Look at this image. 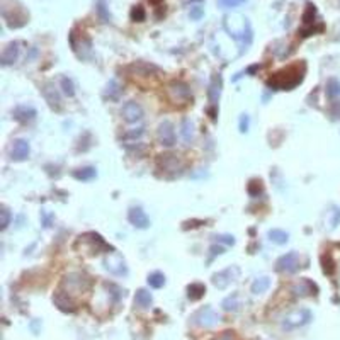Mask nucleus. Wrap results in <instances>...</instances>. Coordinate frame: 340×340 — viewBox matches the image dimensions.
Masks as SVG:
<instances>
[{"label": "nucleus", "instance_id": "nucleus-1", "mask_svg": "<svg viewBox=\"0 0 340 340\" xmlns=\"http://www.w3.org/2000/svg\"><path fill=\"white\" fill-rule=\"evenodd\" d=\"M89 288H91V279L87 276L80 272H70L60 282L53 296V303L62 311L73 313L78 306V299L89 291Z\"/></svg>", "mask_w": 340, "mask_h": 340}, {"label": "nucleus", "instance_id": "nucleus-2", "mask_svg": "<svg viewBox=\"0 0 340 340\" xmlns=\"http://www.w3.org/2000/svg\"><path fill=\"white\" fill-rule=\"evenodd\" d=\"M306 72L305 63H294V65H289L288 68L279 70L278 73L271 77L267 80V85L274 91H291L296 85L303 82Z\"/></svg>", "mask_w": 340, "mask_h": 340}, {"label": "nucleus", "instance_id": "nucleus-3", "mask_svg": "<svg viewBox=\"0 0 340 340\" xmlns=\"http://www.w3.org/2000/svg\"><path fill=\"white\" fill-rule=\"evenodd\" d=\"M225 29L240 45V55L245 53L247 49H248V46L252 45V39H253V31H252V26H250L248 19H242V24H240L238 29L233 28V26H228V24H225Z\"/></svg>", "mask_w": 340, "mask_h": 340}, {"label": "nucleus", "instance_id": "nucleus-4", "mask_svg": "<svg viewBox=\"0 0 340 340\" xmlns=\"http://www.w3.org/2000/svg\"><path fill=\"white\" fill-rule=\"evenodd\" d=\"M2 15H4V19L7 21V26L12 29L22 28V26H26V22H28V14L24 12L22 5L15 4V2L2 5Z\"/></svg>", "mask_w": 340, "mask_h": 340}, {"label": "nucleus", "instance_id": "nucleus-5", "mask_svg": "<svg viewBox=\"0 0 340 340\" xmlns=\"http://www.w3.org/2000/svg\"><path fill=\"white\" fill-rule=\"evenodd\" d=\"M167 97H169V101L172 102V104L184 106L192 99V94L187 83L181 82V80H174V82H170L169 87H167Z\"/></svg>", "mask_w": 340, "mask_h": 340}, {"label": "nucleus", "instance_id": "nucleus-6", "mask_svg": "<svg viewBox=\"0 0 340 340\" xmlns=\"http://www.w3.org/2000/svg\"><path fill=\"white\" fill-rule=\"evenodd\" d=\"M323 29H325V26L320 21H316V7L313 4H308L305 14H303V28L299 29V34L306 38V36H311L315 32H322Z\"/></svg>", "mask_w": 340, "mask_h": 340}, {"label": "nucleus", "instance_id": "nucleus-7", "mask_svg": "<svg viewBox=\"0 0 340 340\" xmlns=\"http://www.w3.org/2000/svg\"><path fill=\"white\" fill-rule=\"evenodd\" d=\"M70 46H72L73 53L78 56L80 60H91L92 58V43L87 36L77 34V31H72L68 36Z\"/></svg>", "mask_w": 340, "mask_h": 340}, {"label": "nucleus", "instance_id": "nucleus-8", "mask_svg": "<svg viewBox=\"0 0 340 340\" xmlns=\"http://www.w3.org/2000/svg\"><path fill=\"white\" fill-rule=\"evenodd\" d=\"M219 320H221L219 313L215 311L211 306H202L191 316V322L201 328H213L215 325H218Z\"/></svg>", "mask_w": 340, "mask_h": 340}, {"label": "nucleus", "instance_id": "nucleus-9", "mask_svg": "<svg viewBox=\"0 0 340 340\" xmlns=\"http://www.w3.org/2000/svg\"><path fill=\"white\" fill-rule=\"evenodd\" d=\"M311 320H313V315L309 309H305V308L293 309L291 313H288V315L284 316V320H282V326H284L286 330L298 328V326L308 325Z\"/></svg>", "mask_w": 340, "mask_h": 340}, {"label": "nucleus", "instance_id": "nucleus-10", "mask_svg": "<svg viewBox=\"0 0 340 340\" xmlns=\"http://www.w3.org/2000/svg\"><path fill=\"white\" fill-rule=\"evenodd\" d=\"M158 167L160 170H163L165 174H169L170 177H177V175L182 174V169H184V163L179 158L177 155H160L158 158Z\"/></svg>", "mask_w": 340, "mask_h": 340}, {"label": "nucleus", "instance_id": "nucleus-11", "mask_svg": "<svg viewBox=\"0 0 340 340\" xmlns=\"http://www.w3.org/2000/svg\"><path fill=\"white\" fill-rule=\"evenodd\" d=\"M238 267L236 265H232V267H226L225 271H219L213 276V286L218 289H226L232 282H235L238 279Z\"/></svg>", "mask_w": 340, "mask_h": 340}, {"label": "nucleus", "instance_id": "nucleus-12", "mask_svg": "<svg viewBox=\"0 0 340 340\" xmlns=\"http://www.w3.org/2000/svg\"><path fill=\"white\" fill-rule=\"evenodd\" d=\"M299 269V255L296 252H288L282 257L278 259L276 262V271L286 272V274H293Z\"/></svg>", "mask_w": 340, "mask_h": 340}, {"label": "nucleus", "instance_id": "nucleus-13", "mask_svg": "<svg viewBox=\"0 0 340 340\" xmlns=\"http://www.w3.org/2000/svg\"><path fill=\"white\" fill-rule=\"evenodd\" d=\"M221 87H223V78L221 75H215L211 78V83H209V89H208V97H209V104H211V119L216 121V111L215 108L218 106V101H219V95H221Z\"/></svg>", "mask_w": 340, "mask_h": 340}, {"label": "nucleus", "instance_id": "nucleus-14", "mask_svg": "<svg viewBox=\"0 0 340 340\" xmlns=\"http://www.w3.org/2000/svg\"><path fill=\"white\" fill-rule=\"evenodd\" d=\"M121 116H123V119H124L126 123L133 124V123H139V121H141L143 116H145V112H143V108L138 104V102L128 101L124 106H123Z\"/></svg>", "mask_w": 340, "mask_h": 340}, {"label": "nucleus", "instance_id": "nucleus-15", "mask_svg": "<svg viewBox=\"0 0 340 340\" xmlns=\"http://www.w3.org/2000/svg\"><path fill=\"white\" fill-rule=\"evenodd\" d=\"M104 267L106 271H109L114 276H126L128 274V267H126L124 259L119 255V253H112L104 259Z\"/></svg>", "mask_w": 340, "mask_h": 340}, {"label": "nucleus", "instance_id": "nucleus-16", "mask_svg": "<svg viewBox=\"0 0 340 340\" xmlns=\"http://www.w3.org/2000/svg\"><path fill=\"white\" fill-rule=\"evenodd\" d=\"M291 293L296 298H306V296L318 294V286L309 279H299L296 284L291 286Z\"/></svg>", "mask_w": 340, "mask_h": 340}, {"label": "nucleus", "instance_id": "nucleus-17", "mask_svg": "<svg viewBox=\"0 0 340 340\" xmlns=\"http://www.w3.org/2000/svg\"><path fill=\"white\" fill-rule=\"evenodd\" d=\"M156 138H158V143L162 146H170L175 145V131H174V126L170 121H163L162 124L158 126V133H156Z\"/></svg>", "mask_w": 340, "mask_h": 340}, {"label": "nucleus", "instance_id": "nucleus-18", "mask_svg": "<svg viewBox=\"0 0 340 340\" xmlns=\"http://www.w3.org/2000/svg\"><path fill=\"white\" fill-rule=\"evenodd\" d=\"M29 153H31L29 143L26 141V139H15L14 145L11 146L9 155H11V158L14 160V162H24V160L29 158Z\"/></svg>", "mask_w": 340, "mask_h": 340}, {"label": "nucleus", "instance_id": "nucleus-19", "mask_svg": "<svg viewBox=\"0 0 340 340\" xmlns=\"http://www.w3.org/2000/svg\"><path fill=\"white\" fill-rule=\"evenodd\" d=\"M43 97L46 99V102L49 104V108L60 111L62 109V97H60V92L56 91V87L53 83H45L43 85Z\"/></svg>", "mask_w": 340, "mask_h": 340}, {"label": "nucleus", "instance_id": "nucleus-20", "mask_svg": "<svg viewBox=\"0 0 340 340\" xmlns=\"http://www.w3.org/2000/svg\"><path fill=\"white\" fill-rule=\"evenodd\" d=\"M128 219L135 228H139V230H146L150 226V219L146 216V213L143 211L141 208L135 206L128 211Z\"/></svg>", "mask_w": 340, "mask_h": 340}, {"label": "nucleus", "instance_id": "nucleus-21", "mask_svg": "<svg viewBox=\"0 0 340 340\" xmlns=\"http://www.w3.org/2000/svg\"><path fill=\"white\" fill-rule=\"evenodd\" d=\"M19 51H21L19 43H9L4 48V51H2V55H0V63L4 66H9V65H12V63H15L19 58Z\"/></svg>", "mask_w": 340, "mask_h": 340}, {"label": "nucleus", "instance_id": "nucleus-22", "mask_svg": "<svg viewBox=\"0 0 340 340\" xmlns=\"http://www.w3.org/2000/svg\"><path fill=\"white\" fill-rule=\"evenodd\" d=\"M14 119L19 123H31L32 119L36 118V109L31 108V106H17L14 109Z\"/></svg>", "mask_w": 340, "mask_h": 340}, {"label": "nucleus", "instance_id": "nucleus-23", "mask_svg": "<svg viewBox=\"0 0 340 340\" xmlns=\"http://www.w3.org/2000/svg\"><path fill=\"white\" fill-rule=\"evenodd\" d=\"M152 303H153V296H152V293H150L148 289H138V291H136L135 305L138 306V308L146 309V308L152 306Z\"/></svg>", "mask_w": 340, "mask_h": 340}, {"label": "nucleus", "instance_id": "nucleus-24", "mask_svg": "<svg viewBox=\"0 0 340 340\" xmlns=\"http://www.w3.org/2000/svg\"><path fill=\"white\" fill-rule=\"evenodd\" d=\"M221 306H223V309H225V311H228V313L238 311V309L242 308V299H240V294H238V293H233V294H230L228 298L223 299Z\"/></svg>", "mask_w": 340, "mask_h": 340}, {"label": "nucleus", "instance_id": "nucleus-25", "mask_svg": "<svg viewBox=\"0 0 340 340\" xmlns=\"http://www.w3.org/2000/svg\"><path fill=\"white\" fill-rule=\"evenodd\" d=\"M181 136L184 139L185 145H191L192 138H194V123L189 118H184L181 123Z\"/></svg>", "mask_w": 340, "mask_h": 340}, {"label": "nucleus", "instance_id": "nucleus-26", "mask_svg": "<svg viewBox=\"0 0 340 340\" xmlns=\"http://www.w3.org/2000/svg\"><path fill=\"white\" fill-rule=\"evenodd\" d=\"M121 87H119V83L116 80H109L108 85L104 89V97L109 99V101H119L121 97Z\"/></svg>", "mask_w": 340, "mask_h": 340}, {"label": "nucleus", "instance_id": "nucleus-27", "mask_svg": "<svg viewBox=\"0 0 340 340\" xmlns=\"http://www.w3.org/2000/svg\"><path fill=\"white\" fill-rule=\"evenodd\" d=\"M97 175V170L94 167H82V169L73 170V177L77 181H92Z\"/></svg>", "mask_w": 340, "mask_h": 340}, {"label": "nucleus", "instance_id": "nucleus-28", "mask_svg": "<svg viewBox=\"0 0 340 340\" xmlns=\"http://www.w3.org/2000/svg\"><path fill=\"white\" fill-rule=\"evenodd\" d=\"M269 240H271L272 243H276V245H284V243L289 242V233L284 232V230H271V232L267 233Z\"/></svg>", "mask_w": 340, "mask_h": 340}, {"label": "nucleus", "instance_id": "nucleus-29", "mask_svg": "<svg viewBox=\"0 0 340 340\" xmlns=\"http://www.w3.org/2000/svg\"><path fill=\"white\" fill-rule=\"evenodd\" d=\"M204 294H206V286L201 284V282H192L187 288V296L191 301H198V299H201Z\"/></svg>", "mask_w": 340, "mask_h": 340}, {"label": "nucleus", "instance_id": "nucleus-30", "mask_svg": "<svg viewBox=\"0 0 340 340\" xmlns=\"http://www.w3.org/2000/svg\"><path fill=\"white\" fill-rule=\"evenodd\" d=\"M269 288H271V279H269L267 276H262V278H259V279L253 281L252 293H253V294H262V293H265Z\"/></svg>", "mask_w": 340, "mask_h": 340}, {"label": "nucleus", "instance_id": "nucleus-31", "mask_svg": "<svg viewBox=\"0 0 340 340\" xmlns=\"http://www.w3.org/2000/svg\"><path fill=\"white\" fill-rule=\"evenodd\" d=\"M326 95L330 99H337L340 97V80L337 78H328L326 80Z\"/></svg>", "mask_w": 340, "mask_h": 340}, {"label": "nucleus", "instance_id": "nucleus-32", "mask_svg": "<svg viewBox=\"0 0 340 340\" xmlns=\"http://www.w3.org/2000/svg\"><path fill=\"white\" fill-rule=\"evenodd\" d=\"M148 284L150 288L153 289H160L163 284H165V276L162 274V272H152V274H148Z\"/></svg>", "mask_w": 340, "mask_h": 340}, {"label": "nucleus", "instance_id": "nucleus-33", "mask_svg": "<svg viewBox=\"0 0 340 340\" xmlns=\"http://www.w3.org/2000/svg\"><path fill=\"white\" fill-rule=\"evenodd\" d=\"M11 219H12L11 211H9L5 206H2V208H0V230H2V232L7 230V226L11 225Z\"/></svg>", "mask_w": 340, "mask_h": 340}, {"label": "nucleus", "instance_id": "nucleus-34", "mask_svg": "<svg viewBox=\"0 0 340 340\" xmlns=\"http://www.w3.org/2000/svg\"><path fill=\"white\" fill-rule=\"evenodd\" d=\"M62 89L68 97L75 95V85H73L72 78H68V77H62Z\"/></svg>", "mask_w": 340, "mask_h": 340}, {"label": "nucleus", "instance_id": "nucleus-35", "mask_svg": "<svg viewBox=\"0 0 340 340\" xmlns=\"http://www.w3.org/2000/svg\"><path fill=\"white\" fill-rule=\"evenodd\" d=\"M97 14L102 19V22H111V15H109L108 7H106V0H99L97 2Z\"/></svg>", "mask_w": 340, "mask_h": 340}, {"label": "nucleus", "instance_id": "nucleus-36", "mask_svg": "<svg viewBox=\"0 0 340 340\" xmlns=\"http://www.w3.org/2000/svg\"><path fill=\"white\" fill-rule=\"evenodd\" d=\"M106 288H108V294L109 296H111V298H112V301H114V303H118L119 301V299H121V289H119L118 288V286H116V284H112V282H106Z\"/></svg>", "mask_w": 340, "mask_h": 340}, {"label": "nucleus", "instance_id": "nucleus-37", "mask_svg": "<svg viewBox=\"0 0 340 340\" xmlns=\"http://www.w3.org/2000/svg\"><path fill=\"white\" fill-rule=\"evenodd\" d=\"M247 0H216V4H218V7L221 9H235L238 7V5L245 4Z\"/></svg>", "mask_w": 340, "mask_h": 340}, {"label": "nucleus", "instance_id": "nucleus-38", "mask_svg": "<svg viewBox=\"0 0 340 340\" xmlns=\"http://www.w3.org/2000/svg\"><path fill=\"white\" fill-rule=\"evenodd\" d=\"M145 17H146V14H145V9L141 7V5H135L133 7V11H131V19L135 22H141V21H145Z\"/></svg>", "mask_w": 340, "mask_h": 340}, {"label": "nucleus", "instance_id": "nucleus-39", "mask_svg": "<svg viewBox=\"0 0 340 340\" xmlns=\"http://www.w3.org/2000/svg\"><path fill=\"white\" fill-rule=\"evenodd\" d=\"M189 15H191L192 21H199V19L204 15V9H202L201 5H194V7H191V12H189Z\"/></svg>", "mask_w": 340, "mask_h": 340}, {"label": "nucleus", "instance_id": "nucleus-40", "mask_svg": "<svg viewBox=\"0 0 340 340\" xmlns=\"http://www.w3.org/2000/svg\"><path fill=\"white\" fill-rule=\"evenodd\" d=\"M248 192H250V196H259V192H262V182L252 181L248 184Z\"/></svg>", "mask_w": 340, "mask_h": 340}, {"label": "nucleus", "instance_id": "nucleus-41", "mask_svg": "<svg viewBox=\"0 0 340 340\" xmlns=\"http://www.w3.org/2000/svg\"><path fill=\"white\" fill-rule=\"evenodd\" d=\"M209 340H238V337H236V333L232 332V330H226V332H223L221 335L213 337V339H209Z\"/></svg>", "mask_w": 340, "mask_h": 340}, {"label": "nucleus", "instance_id": "nucleus-42", "mask_svg": "<svg viewBox=\"0 0 340 340\" xmlns=\"http://www.w3.org/2000/svg\"><path fill=\"white\" fill-rule=\"evenodd\" d=\"M141 135H143V128L128 129V131L124 133V139H138Z\"/></svg>", "mask_w": 340, "mask_h": 340}, {"label": "nucleus", "instance_id": "nucleus-43", "mask_svg": "<svg viewBox=\"0 0 340 340\" xmlns=\"http://www.w3.org/2000/svg\"><path fill=\"white\" fill-rule=\"evenodd\" d=\"M322 264H323V272H325V274H333V271H335V267H333V261H332V257H328V262H326V259L323 257V259H322Z\"/></svg>", "mask_w": 340, "mask_h": 340}, {"label": "nucleus", "instance_id": "nucleus-44", "mask_svg": "<svg viewBox=\"0 0 340 340\" xmlns=\"http://www.w3.org/2000/svg\"><path fill=\"white\" fill-rule=\"evenodd\" d=\"M248 124H250L248 114H242V116H240V133H247V131H248Z\"/></svg>", "mask_w": 340, "mask_h": 340}, {"label": "nucleus", "instance_id": "nucleus-45", "mask_svg": "<svg viewBox=\"0 0 340 340\" xmlns=\"http://www.w3.org/2000/svg\"><path fill=\"white\" fill-rule=\"evenodd\" d=\"M215 240H216V242L226 243V245H233V243H235V238H233L232 235H216Z\"/></svg>", "mask_w": 340, "mask_h": 340}, {"label": "nucleus", "instance_id": "nucleus-46", "mask_svg": "<svg viewBox=\"0 0 340 340\" xmlns=\"http://www.w3.org/2000/svg\"><path fill=\"white\" fill-rule=\"evenodd\" d=\"M340 223V209H333V219H332V228H335Z\"/></svg>", "mask_w": 340, "mask_h": 340}, {"label": "nucleus", "instance_id": "nucleus-47", "mask_svg": "<svg viewBox=\"0 0 340 340\" xmlns=\"http://www.w3.org/2000/svg\"><path fill=\"white\" fill-rule=\"evenodd\" d=\"M225 252V248L223 247H218V245H213L211 247V257H215V255H219V253Z\"/></svg>", "mask_w": 340, "mask_h": 340}, {"label": "nucleus", "instance_id": "nucleus-48", "mask_svg": "<svg viewBox=\"0 0 340 340\" xmlns=\"http://www.w3.org/2000/svg\"><path fill=\"white\" fill-rule=\"evenodd\" d=\"M187 2H202V0H187Z\"/></svg>", "mask_w": 340, "mask_h": 340}]
</instances>
